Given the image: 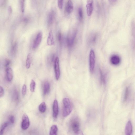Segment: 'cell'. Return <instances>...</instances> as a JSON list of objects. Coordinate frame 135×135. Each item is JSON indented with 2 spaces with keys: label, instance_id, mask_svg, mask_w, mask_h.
<instances>
[{
  "label": "cell",
  "instance_id": "1",
  "mask_svg": "<svg viewBox=\"0 0 135 135\" xmlns=\"http://www.w3.org/2000/svg\"><path fill=\"white\" fill-rule=\"evenodd\" d=\"M63 104L62 115L64 117H66L69 115L72 111L73 105L69 99L65 98L63 100Z\"/></svg>",
  "mask_w": 135,
  "mask_h": 135
},
{
  "label": "cell",
  "instance_id": "2",
  "mask_svg": "<svg viewBox=\"0 0 135 135\" xmlns=\"http://www.w3.org/2000/svg\"><path fill=\"white\" fill-rule=\"evenodd\" d=\"M70 127L72 131L76 134H81L80 130V124L78 119L75 118L72 119L70 122Z\"/></svg>",
  "mask_w": 135,
  "mask_h": 135
},
{
  "label": "cell",
  "instance_id": "3",
  "mask_svg": "<svg viewBox=\"0 0 135 135\" xmlns=\"http://www.w3.org/2000/svg\"><path fill=\"white\" fill-rule=\"evenodd\" d=\"M95 65V56L94 51L91 49L90 51L89 56V67L90 72L93 73Z\"/></svg>",
  "mask_w": 135,
  "mask_h": 135
},
{
  "label": "cell",
  "instance_id": "4",
  "mask_svg": "<svg viewBox=\"0 0 135 135\" xmlns=\"http://www.w3.org/2000/svg\"><path fill=\"white\" fill-rule=\"evenodd\" d=\"M30 124V122L28 116L25 113H24L21 125L22 128L24 130H26L28 129Z\"/></svg>",
  "mask_w": 135,
  "mask_h": 135
},
{
  "label": "cell",
  "instance_id": "5",
  "mask_svg": "<svg viewBox=\"0 0 135 135\" xmlns=\"http://www.w3.org/2000/svg\"><path fill=\"white\" fill-rule=\"evenodd\" d=\"M54 69L56 79L58 80L60 75L59 60L58 57L56 58L55 60Z\"/></svg>",
  "mask_w": 135,
  "mask_h": 135
},
{
  "label": "cell",
  "instance_id": "6",
  "mask_svg": "<svg viewBox=\"0 0 135 135\" xmlns=\"http://www.w3.org/2000/svg\"><path fill=\"white\" fill-rule=\"evenodd\" d=\"M42 39V34L39 32L33 42V48L35 49L37 48L39 45Z\"/></svg>",
  "mask_w": 135,
  "mask_h": 135
},
{
  "label": "cell",
  "instance_id": "7",
  "mask_svg": "<svg viewBox=\"0 0 135 135\" xmlns=\"http://www.w3.org/2000/svg\"><path fill=\"white\" fill-rule=\"evenodd\" d=\"M86 7L87 15L90 16L93 11V0H87Z\"/></svg>",
  "mask_w": 135,
  "mask_h": 135
},
{
  "label": "cell",
  "instance_id": "8",
  "mask_svg": "<svg viewBox=\"0 0 135 135\" xmlns=\"http://www.w3.org/2000/svg\"><path fill=\"white\" fill-rule=\"evenodd\" d=\"M59 112L58 103L57 101L55 100L54 101L53 106V116L54 118H57Z\"/></svg>",
  "mask_w": 135,
  "mask_h": 135
},
{
  "label": "cell",
  "instance_id": "9",
  "mask_svg": "<svg viewBox=\"0 0 135 135\" xmlns=\"http://www.w3.org/2000/svg\"><path fill=\"white\" fill-rule=\"evenodd\" d=\"M110 60L112 65L117 66L120 64L121 60L119 56L117 55H114L111 57Z\"/></svg>",
  "mask_w": 135,
  "mask_h": 135
},
{
  "label": "cell",
  "instance_id": "10",
  "mask_svg": "<svg viewBox=\"0 0 135 135\" xmlns=\"http://www.w3.org/2000/svg\"><path fill=\"white\" fill-rule=\"evenodd\" d=\"M74 8V5L71 0H68L65 8L66 12L68 14H70L73 12Z\"/></svg>",
  "mask_w": 135,
  "mask_h": 135
},
{
  "label": "cell",
  "instance_id": "11",
  "mask_svg": "<svg viewBox=\"0 0 135 135\" xmlns=\"http://www.w3.org/2000/svg\"><path fill=\"white\" fill-rule=\"evenodd\" d=\"M132 132V125L131 121L129 120L126 125L125 133L126 135H131Z\"/></svg>",
  "mask_w": 135,
  "mask_h": 135
},
{
  "label": "cell",
  "instance_id": "12",
  "mask_svg": "<svg viewBox=\"0 0 135 135\" xmlns=\"http://www.w3.org/2000/svg\"><path fill=\"white\" fill-rule=\"evenodd\" d=\"M6 76L7 80L11 82L13 78V74L12 69L10 67H8L6 69Z\"/></svg>",
  "mask_w": 135,
  "mask_h": 135
},
{
  "label": "cell",
  "instance_id": "13",
  "mask_svg": "<svg viewBox=\"0 0 135 135\" xmlns=\"http://www.w3.org/2000/svg\"><path fill=\"white\" fill-rule=\"evenodd\" d=\"M50 90V85L48 81L45 82L43 85V91L44 95L48 94Z\"/></svg>",
  "mask_w": 135,
  "mask_h": 135
},
{
  "label": "cell",
  "instance_id": "14",
  "mask_svg": "<svg viewBox=\"0 0 135 135\" xmlns=\"http://www.w3.org/2000/svg\"><path fill=\"white\" fill-rule=\"evenodd\" d=\"M55 16V13L53 11H51L49 13L48 16V23L49 26L53 23Z\"/></svg>",
  "mask_w": 135,
  "mask_h": 135
},
{
  "label": "cell",
  "instance_id": "15",
  "mask_svg": "<svg viewBox=\"0 0 135 135\" xmlns=\"http://www.w3.org/2000/svg\"><path fill=\"white\" fill-rule=\"evenodd\" d=\"M55 41L54 40L53 34L52 31H50L49 34L47 39V44L48 46H51L54 44Z\"/></svg>",
  "mask_w": 135,
  "mask_h": 135
},
{
  "label": "cell",
  "instance_id": "16",
  "mask_svg": "<svg viewBox=\"0 0 135 135\" xmlns=\"http://www.w3.org/2000/svg\"><path fill=\"white\" fill-rule=\"evenodd\" d=\"M32 60V55L31 53H29L27 57L26 62V67L27 69H29L30 67Z\"/></svg>",
  "mask_w": 135,
  "mask_h": 135
},
{
  "label": "cell",
  "instance_id": "17",
  "mask_svg": "<svg viewBox=\"0 0 135 135\" xmlns=\"http://www.w3.org/2000/svg\"><path fill=\"white\" fill-rule=\"evenodd\" d=\"M17 48V43L16 42H15L13 44L11 50V53L12 55L14 56L16 54Z\"/></svg>",
  "mask_w": 135,
  "mask_h": 135
},
{
  "label": "cell",
  "instance_id": "18",
  "mask_svg": "<svg viewBox=\"0 0 135 135\" xmlns=\"http://www.w3.org/2000/svg\"><path fill=\"white\" fill-rule=\"evenodd\" d=\"M58 131V128L57 126L56 125H53L51 128L50 134V135H57Z\"/></svg>",
  "mask_w": 135,
  "mask_h": 135
},
{
  "label": "cell",
  "instance_id": "19",
  "mask_svg": "<svg viewBox=\"0 0 135 135\" xmlns=\"http://www.w3.org/2000/svg\"><path fill=\"white\" fill-rule=\"evenodd\" d=\"M39 111L41 113H44L46 110V103L44 102H42L39 105Z\"/></svg>",
  "mask_w": 135,
  "mask_h": 135
},
{
  "label": "cell",
  "instance_id": "20",
  "mask_svg": "<svg viewBox=\"0 0 135 135\" xmlns=\"http://www.w3.org/2000/svg\"><path fill=\"white\" fill-rule=\"evenodd\" d=\"M75 33H74L73 34H72V35L70 36L68 39V45L70 46L72 45L73 44L75 39Z\"/></svg>",
  "mask_w": 135,
  "mask_h": 135
},
{
  "label": "cell",
  "instance_id": "21",
  "mask_svg": "<svg viewBox=\"0 0 135 135\" xmlns=\"http://www.w3.org/2000/svg\"><path fill=\"white\" fill-rule=\"evenodd\" d=\"M12 97L14 101L17 102L19 100V92L16 89H14V90L13 93Z\"/></svg>",
  "mask_w": 135,
  "mask_h": 135
},
{
  "label": "cell",
  "instance_id": "22",
  "mask_svg": "<svg viewBox=\"0 0 135 135\" xmlns=\"http://www.w3.org/2000/svg\"><path fill=\"white\" fill-rule=\"evenodd\" d=\"M78 15L79 20L80 22L82 21L83 19V13L82 7H79L78 8Z\"/></svg>",
  "mask_w": 135,
  "mask_h": 135
},
{
  "label": "cell",
  "instance_id": "23",
  "mask_svg": "<svg viewBox=\"0 0 135 135\" xmlns=\"http://www.w3.org/2000/svg\"><path fill=\"white\" fill-rule=\"evenodd\" d=\"M25 0H19L21 10L22 13H24L25 11Z\"/></svg>",
  "mask_w": 135,
  "mask_h": 135
},
{
  "label": "cell",
  "instance_id": "24",
  "mask_svg": "<svg viewBox=\"0 0 135 135\" xmlns=\"http://www.w3.org/2000/svg\"><path fill=\"white\" fill-rule=\"evenodd\" d=\"M8 125V123L7 122H4L2 125L1 127V132H0V134H3L4 130L7 127Z\"/></svg>",
  "mask_w": 135,
  "mask_h": 135
},
{
  "label": "cell",
  "instance_id": "25",
  "mask_svg": "<svg viewBox=\"0 0 135 135\" xmlns=\"http://www.w3.org/2000/svg\"><path fill=\"white\" fill-rule=\"evenodd\" d=\"M35 85V81L34 80H31L30 85V90L31 92H33L34 91Z\"/></svg>",
  "mask_w": 135,
  "mask_h": 135
},
{
  "label": "cell",
  "instance_id": "26",
  "mask_svg": "<svg viewBox=\"0 0 135 135\" xmlns=\"http://www.w3.org/2000/svg\"><path fill=\"white\" fill-rule=\"evenodd\" d=\"M129 93V88L127 87L126 88L125 91V94L124 97L123 101L125 102L127 100Z\"/></svg>",
  "mask_w": 135,
  "mask_h": 135
},
{
  "label": "cell",
  "instance_id": "27",
  "mask_svg": "<svg viewBox=\"0 0 135 135\" xmlns=\"http://www.w3.org/2000/svg\"><path fill=\"white\" fill-rule=\"evenodd\" d=\"M64 0H58V3L59 8L60 9H61L63 5Z\"/></svg>",
  "mask_w": 135,
  "mask_h": 135
},
{
  "label": "cell",
  "instance_id": "28",
  "mask_svg": "<svg viewBox=\"0 0 135 135\" xmlns=\"http://www.w3.org/2000/svg\"><path fill=\"white\" fill-rule=\"evenodd\" d=\"M54 58V57L53 55H51L48 57L47 60L48 63L49 65L50 64H51L52 63L53 61Z\"/></svg>",
  "mask_w": 135,
  "mask_h": 135
},
{
  "label": "cell",
  "instance_id": "29",
  "mask_svg": "<svg viewBox=\"0 0 135 135\" xmlns=\"http://www.w3.org/2000/svg\"><path fill=\"white\" fill-rule=\"evenodd\" d=\"M26 86L25 85H24L22 87V93L23 96H24L26 94Z\"/></svg>",
  "mask_w": 135,
  "mask_h": 135
},
{
  "label": "cell",
  "instance_id": "30",
  "mask_svg": "<svg viewBox=\"0 0 135 135\" xmlns=\"http://www.w3.org/2000/svg\"><path fill=\"white\" fill-rule=\"evenodd\" d=\"M11 63V61L9 59H6L4 62V65L6 67H7Z\"/></svg>",
  "mask_w": 135,
  "mask_h": 135
},
{
  "label": "cell",
  "instance_id": "31",
  "mask_svg": "<svg viewBox=\"0 0 135 135\" xmlns=\"http://www.w3.org/2000/svg\"><path fill=\"white\" fill-rule=\"evenodd\" d=\"M4 90L3 87L1 86L0 87V97H3L4 95Z\"/></svg>",
  "mask_w": 135,
  "mask_h": 135
},
{
  "label": "cell",
  "instance_id": "32",
  "mask_svg": "<svg viewBox=\"0 0 135 135\" xmlns=\"http://www.w3.org/2000/svg\"><path fill=\"white\" fill-rule=\"evenodd\" d=\"M9 120L11 123L13 124L14 123L15 121L14 116L13 115L11 116L9 118Z\"/></svg>",
  "mask_w": 135,
  "mask_h": 135
},
{
  "label": "cell",
  "instance_id": "33",
  "mask_svg": "<svg viewBox=\"0 0 135 135\" xmlns=\"http://www.w3.org/2000/svg\"><path fill=\"white\" fill-rule=\"evenodd\" d=\"M58 39L59 42L60 43H61V33L60 32H59L58 34Z\"/></svg>",
  "mask_w": 135,
  "mask_h": 135
},
{
  "label": "cell",
  "instance_id": "34",
  "mask_svg": "<svg viewBox=\"0 0 135 135\" xmlns=\"http://www.w3.org/2000/svg\"><path fill=\"white\" fill-rule=\"evenodd\" d=\"M8 12L9 14H11L12 12V9L11 6H9L8 8Z\"/></svg>",
  "mask_w": 135,
  "mask_h": 135
},
{
  "label": "cell",
  "instance_id": "35",
  "mask_svg": "<svg viewBox=\"0 0 135 135\" xmlns=\"http://www.w3.org/2000/svg\"><path fill=\"white\" fill-rule=\"evenodd\" d=\"M109 1L111 3H113L116 2L117 0H109Z\"/></svg>",
  "mask_w": 135,
  "mask_h": 135
}]
</instances>
